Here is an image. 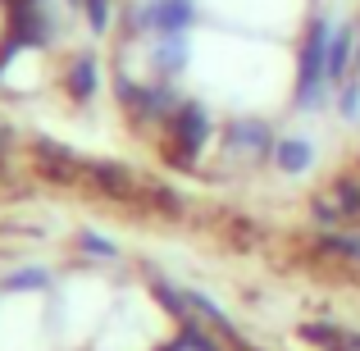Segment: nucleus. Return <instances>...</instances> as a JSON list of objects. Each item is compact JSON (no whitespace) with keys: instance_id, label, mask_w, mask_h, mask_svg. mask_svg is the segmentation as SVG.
Segmentation results:
<instances>
[{"instance_id":"nucleus-2","label":"nucleus","mask_w":360,"mask_h":351,"mask_svg":"<svg viewBox=\"0 0 360 351\" xmlns=\"http://www.w3.org/2000/svg\"><path fill=\"white\" fill-rule=\"evenodd\" d=\"M91 87H96V64H91V60H78V69H73V91L82 96V91H91Z\"/></svg>"},{"instance_id":"nucleus-1","label":"nucleus","mask_w":360,"mask_h":351,"mask_svg":"<svg viewBox=\"0 0 360 351\" xmlns=\"http://www.w3.org/2000/svg\"><path fill=\"white\" fill-rule=\"evenodd\" d=\"M274 160H278L283 174H301V169L315 160V146H310L306 137H283L278 146H274Z\"/></svg>"}]
</instances>
